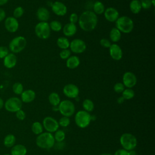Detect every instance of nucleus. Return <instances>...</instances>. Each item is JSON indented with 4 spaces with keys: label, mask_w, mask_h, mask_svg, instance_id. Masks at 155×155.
Masks as SVG:
<instances>
[{
    "label": "nucleus",
    "mask_w": 155,
    "mask_h": 155,
    "mask_svg": "<svg viewBox=\"0 0 155 155\" xmlns=\"http://www.w3.org/2000/svg\"><path fill=\"white\" fill-rule=\"evenodd\" d=\"M43 126L39 122H35L31 125V131L36 135H39L43 132Z\"/></svg>",
    "instance_id": "31"
},
{
    "label": "nucleus",
    "mask_w": 155,
    "mask_h": 155,
    "mask_svg": "<svg viewBox=\"0 0 155 155\" xmlns=\"http://www.w3.org/2000/svg\"><path fill=\"white\" fill-rule=\"evenodd\" d=\"M8 0H0V5H3L5 4Z\"/></svg>",
    "instance_id": "48"
},
{
    "label": "nucleus",
    "mask_w": 155,
    "mask_h": 155,
    "mask_svg": "<svg viewBox=\"0 0 155 155\" xmlns=\"http://www.w3.org/2000/svg\"><path fill=\"white\" fill-rule=\"evenodd\" d=\"M8 54V49L5 46H0V59L4 58Z\"/></svg>",
    "instance_id": "42"
},
{
    "label": "nucleus",
    "mask_w": 155,
    "mask_h": 155,
    "mask_svg": "<svg viewBox=\"0 0 155 155\" xmlns=\"http://www.w3.org/2000/svg\"><path fill=\"white\" fill-rule=\"evenodd\" d=\"M78 20H79V16L76 13H72L69 16V21L70 23L76 24L77 22H78Z\"/></svg>",
    "instance_id": "43"
},
{
    "label": "nucleus",
    "mask_w": 155,
    "mask_h": 155,
    "mask_svg": "<svg viewBox=\"0 0 155 155\" xmlns=\"http://www.w3.org/2000/svg\"><path fill=\"white\" fill-rule=\"evenodd\" d=\"M119 141L122 148L129 151L134 150L137 144V138L129 133H123L120 137Z\"/></svg>",
    "instance_id": "4"
},
{
    "label": "nucleus",
    "mask_w": 155,
    "mask_h": 155,
    "mask_svg": "<svg viewBox=\"0 0 155 155\" xmlns=\"http://www.w3.org/2000/svg\"><path fill=\"white\" fill-rule=\"evenodd\" d=\"M22 106V102L19 98L16 97L8 99L4 104L5 108L9 112H16L21 109Z\"/></svg>",
    "instance_id": "9"
},
{
    "label": "nucleus",
    "mask_w": 155,
    "mask_h": 155,
    "mask_svg": "<svg viewBox=\"0 0 155 155\" xmlns=\"http://www.w3.org/2000/svg\"><path fill=\"white\" fill-rule=\"evenodd\" d=\"M35 32L37 37L42 39H48L51 33L49 24L47 22H39L35 27Z\"/></svg>",
    "instance_id": "8"
},
{
    "label": "nucleus",
    "mask_w": 155,
    "mask_h": 155,
    "mask_svg": "<svg viewBox=\"0 0 155 155\" xmlns=\"http://www.w3.org/2000/svg\"><path fill=\"white\" fill-rule=\"evenodd\" d=\"M4 155H11V154H4Z\"/></svg>",
    "instance_id": "52"
},
{
    "label": "nucleus",
    "mask_w": 155,
    "mask_h": 155,
    "mask_svg": "<svg viewBox=\"0 0 155 155\" xmlns=\"http://www.w3.org/2000/svg\"><path fill=\"white\" fill-rule=\"evenodd\" d=\"M64 35L67 37H71L74 36L77 32V27L74 24L70 22L67 23L62 27Z\"/></svg>",
    "instance_id": "20"
},
{
    "label": "nucleus",
    "mask_w": 155,
    "mask_h": 155,
    "mask_svg": "<svg viewBox=\"0 0 155 155\" xmlns=\"http://www.w3.org/2000/svg\"><path fill=\"white\" fill-rule=\"evenodd\" d=\"M104 15L105 19L110 22H116L119 17V13L117 10L111 7L105 8Z\"/></svg>",
    "instance_id": "17"
},
{
    "label": "nucleus",
    "mask_w": 155,
    "mask_h": 155,
    "mask_svg": "<svg viewBox=\"0 0 155 155\" xmlns=\"http://www.w3.org/2000/svg\"><path fill=\"white\" fill-rule=\"evenodd\" d=\"M16 116L19 120H23L25 118L26 115H25V112L22 110L21 109L16 112Z\"/></svg>",
    "instance_id": "45"
},
{
    "label": "nucleus",
    "mask_w": 155,
    "mask_h": 155,
    "mask_svg": "<svg viewBox=\"0 0 155 155\" xmlns=\"http://www.w3.org/2000/svg\"><path fill=\"white\" fill-rule=\"evenodd\" d=\"M113 155H131V153L129 151H127L124 148H120L116 150Z\"/></svg>",
    "instance_id": "44"
},
{
    "label": "nucleus",
    "mask_w": 155,
    "mask_h": 155,
    "mask_svg": "<svg viewBox=\"0 0 155 155\" xmlns=\"http://www.w3.org/2000/svg\"><path fill=\"white\" fill-rule=\"evenodd\" d=\"M53 136L55 141H57L58 142H61L65 139V134L63 130H58L54 132V134Z\"/></svg>",
    "instance_id": "34"
},
{
    "label": "nucleus",
    "mask_w": 155,
    "mask_h": 155,
    "mask_svg": "<svg viewBox=\"0 0 155 155\" xmlns=\"http://www.w3.org/2000/svg\"><path fill=\"white\" fill-rule=\"evenodd\" d=\"M56 44L62 50L68 49L70 47V41L66 37H59L56 41Z\"/></svg>",
    "instance_id": "27"
},
{
    "label": "nucleus",
    "mask_w": 155,
    "mask_h": 155,
    "mask_svg": "<svg viewBox=\"0 0 155 155\" xmlns=\"http://www.w3.org/2000/svg\"><path fill=\"white\" fill-rule=\"evenodd\" d=\"M5 16H6V14L5 11L2 8H0V22L5 19Z\"/></svg>",
    "instance_id": "46"
},
{
    "label": "nucleus",
    "mask_w": 155,
    "mask_h": 155,
    "mask_svg": "<svg viewBox=\"0 0 155 155\" xmlns=\"http://www.w3.org/2000/svg\"><path fill=\"white\" fill-rule=\"evenodd\" d=\"M48 102L53 107L58 106L60 102L61 101L59 95L56 92L51 93L48 96Z\"/></svg>",
    "instance_id": "28"
},
{
    "label": "nucleus",
    "mask_w": 155,
    "mask_h": 155,
    "mask_svg": "<svg viewBox=\"0 0 155 155\" xmlns=\"http://www.w3.org/2000/svg\"><path fill=\"white\" fill-rule=\"evenodd\" d=\"M151 4H152V6L154 7L155 6V0H151Z\"/></svg>",
    "instance_id": "50"
},
{
    "label": "nucleus",
    "mask_w": 155,
    "mask_h": 155,
    "mask_svg": "<svg viewBox=\"0 0 155 155\" xmlns=\"http://www.w3.org/2000/svg\"><path fill=\"white\" fill-rule=\"evenodd\" d=\"M70 56H71V51L68 48L62 50L59 53L60 58L64 60H67Z\"/></svg>",
    "instance_id": "38"
},
{
    "label": "nucleus",
    "mask_w": 155,
    "mask_h": 155,
    "mask_svg": "<svg viewBox=\"0 0 155 155\" xmlns=\"http://www.w3.org/2000/svg\"><path fill=\"white\" fill-rule=\"evenodd\" d=\"M4 25L8 31L10 33H15L18 30L19 22L15 18L9 16L5 19Z\"/></svg>",
    "instance_id": "16"
},
{
    "label": "nucleus",
    "mask_w": 155,
    "mask_h": 155,
    "mask_svg": "<svg viewBox=\"0 0 155 155\" xmlns=\"http://www.w3.org/2000/svg\"><path fill=\"white\" fill-rule=\"evenodd\" d=\"M36 17L41 22H47L50 19V12L45 7H39L36 11Z\"/></svg>",
    "instance_id": "21"
},
{
    "label": "nucleus",
    "mask_w": 155,
    "mask_h": 155,
    "mask_svg": "<svg viewBox=\"0 0 155 155\" xmlns=\"http://www.w3.org/2000/svg\"><path fill=\"white\" fill-rule=\"evenodd\" d=\"M70 50L71 52L81 54L84 52L87 48L85 42L81 39H74L70 42Z\"/></svg>",
    "instance_id": "11"
},
{
    "label": "nucleus",
    "mask_w": 155,
    "mask_h": 155,
    "mask_svg": "<svg viewBox=\"0 0 155 155\" xmlns=\"http://www.w3.org/2000/svg\"><path fill=\"white\" fill-rule=\"evenodd\" d=\"M125 88V87L122 82H117L113 87L114 91L117 93H122Z\"/></svg>",
    "instance_id": "39"
},
{
    "label": "nucleus",
    "mask_w": 155,
    "mask_h": 155,
    "mask_svg": "<svg viewBox=\"0 0 155 155\" xmlns=\"http://www.w3.org/2000/svg\"><path fill=\"white\" fill-rule=\"evenodd\" d=\"M21 101L24 103H30L33 101L36 97L35 92L31 89H28L23 91L21 94Z\"/></svg>",
    "instance_id": "19"
},
{
    "label": "nucleus",
    "mask_w": 155,
    "mask_h": 155,
    "mask_svg": "<svg viewBox=\"0 0 155 155\" xmlns=\"http://www.w3.org/2000/svg\"><path fill=\"white\" fill-rule=\"evenodd\" d=\"M63 93L68 98L74 99L78 97L79 94V89L75 84H68L64 87Z\"/></svg>",
    "instance_id": "13"
},
{
    "label": "nucleus",
    "mask_w": 155,
    "mask_h": 155,
    "mask_svg": "<svg viewBox=\"0 0 155 155\" xmlns=\"http://www.w3.org/2000/svg\"><path fill=\"white\" fill-rule=\"evenodd\" d=\"M24 13V8L21 6H18L16 7L13 11V17L15 18L16 19L19 18L22 16Z\"/></svg>",
    "instance_id": "36"
},
{
    "label": "nucleus",
    "mask_w": 155,
    "mask_h": 155,
    "mask_svg": "<svg viewBox=\"0 0 155 155\" xmlns=\"http://www.w3.org/2000/svg\"><path fill=\"white\" fill-rule=\"evenodd\" d=\"M137 78L136 75L131 72H125L122 76V84L126 88H131L134 87L137 84Z\"/></svg>",
    "instance_id": "12"
},
{
    "label": "nucleus",
    "mask_w": 155,
    "mask_h": 155,
    "mask_svg": "<svg viewBox=\"0 0 155 155\" xmlns=\"http://www.w3.org/2000/svg\"><path fill=\"white\" fill-rule=\"evenodd\" d=\"M100 155H112V154L110 153H104L101 154Z\"/></svg>",
    "instance_id": "51"
},
{
    "label": "nucleus",
    "mask_w": 155,
    "mask_h": 155,
    "mask_svg": "<svg viewBox=\"0 0 155 155\" xmlns=\"http://www.w3.org/2000/svg\"><path fill=\"white\" fill-rule=\"evenodd\" d=\"M109 53L111 58L115 61H119L122 59L123 52L121 47L117 44H111L109 47Z\"/></svg>",
    "instance_id": "15"
},
{
    "label": "nucleus",
    "mask_w": 155,
    "mask_h": 155,
    "mask_svg": "<svg viewBox=\"0 0 155 155\" xmlns=\"http://www.w3.org/2000/svg\"><path fill=\"white\" fill-rule=\"evenodd\" d=\"M124 101H125L124 98L122 96H120V97H119L117 98V102L119 104H121L124 103Z\"/></svg>",
    "instance_id": "47"
},
{
    "label": "nucleus",
    "mask_w": 155,
    "mask_h": 155,
    "mask_svg": "<svg viewBox=\"0 0 155 155\" xmlns=\"http://www.w3.org/2000/svg\"><path fill=\"white\" fill-rule=\"evenodd\" d=\"M116 27L123 33H130L134 28L133 21L127 16H119L116 20Z\"/></svg>",
    "instance_id": "3"
},
{
    "label": "nucleus",
    "mask_w": 155,
    "mask_h": 155,
    "mask_svg": "<svg viewBox=\"0 0 155 155\" xmlns=\"http://www.w3.org/2000/svg\"><path fill=\"white\" fill-rule=\"evenodd\" d=\"M12 90L16 94H21L24 91V87L21 83L16 82L13 85Z\"/></svg>",
    "instance_id": "35"
},
{
    "label": "nucleus",
    "mask_w": 155,
    "mask_h": 155,
    "mask_svg": "<svg viewBox=\"0 0 155 155\" xmlns=\"http://www.w3.org/2000/svg\"><path fill=\"white\" fill-rule=\"evenodd\" d=\"M55 140L52 133L48 132H42L39 134L36 139L37 146L41 148L48 150L53 147Z\"/></svg>",
    "instance_id": "2"
},
{
    "label": "nucleus",
    "mask_w": 155,
    "mask_h": 155,
    "mask_svg": "<svg viewBox=\"0 0 155 155\" xmlns=\"http://www.w3.org/2000/svg\"><path fill=\"white\" fill-rule=\"evenodd\" d=\"M49 26L51 30H53L55 32L60 31L62 29V24L57 20H54L51 21L49 23Z\"/></svg>",
    "instance_id": "32"
},
{
    "label": "nucleus",
    "mask_w": 155,
    "mask_h": 155,
    "mask_svg": "<svg viewBox=\"0 0 155 155\" xmlns=\"http://www.w3.org/2000/svg\"><path fill=\"white\" fill-rule=\"evenodd\" d=\"M78 24L84 31H91L96 27L97 24V15L91 10H86L79 16Z\"/></svg>",
    "instance_id": "1"
},
{
    "label": "nucleus",
    "mask_w": 155,
    "mask_h": 155,
    "mask_svg": "<svg viewBox=\"0 0 155 155\" xmlns=\"http://www.w3.org/2000/svg\"><path fill=\"white\" fill-rule=\"evenodd\" d=\"M130 9L134 14H138L142 10L140 1L139 0H132L130 3Z\"/></svg>",
    "instance_id": "25"
},
{
    "label": "nucleus",
    "mask_w": 155,
    "mask_h": 155,
    "mask_svg": "<svg viewBox=\"0 0 155 155\" xmlns=\"http://www.w3.org/2000/svg\"><path fill=\"white\" fill-rule=\"evenodd\" d=\"M140 4L142 8L149 9L152 7V4L151 0H140Z\"/></svg>",
    "instance_id": "40"
},
{
    "label": "nucleus",
    "mask_w": 155,
    "mask_h": 155,
    "mask_svg": "<svg viewBox=\"0 0 155 155\" xmlns=\"http://www.w3.org/2000/svg\"><path fill=\"white\" fill-rule=\"evenodd\" d=\"M3 105H4V101H3L2 99L0 98V109H1L2 108Z\"/></svg>",
    "instance_id": "49"
},
{
    "label": "nucleus",
    "mask_w": 155,
    "mask_h": 155,
    "mask_svg": "<svg viewBox=\"0 0 155 155\" xmlns=\"http://www.w3.org/2000/svg\"><path fill=\"white\" fill-rule=\"evenodd\" d=\"M135 93L133 90L131 88H126L122 93V96L124 98L125 100H130L134 97Z\"/></svg>",
    "instance_id": "33"
},
{
    "label": "nucleus",
    "mask_w": 155,
    "mask_h": 155,
    "mask_svg": "<svg viewBox=\"0 0 155 155\" xmlns=\"http://www.w3.org/2000/svg\"><path fill=\"white\" fill-rule=\"evenodd\" d=\"M58 107L59 111L63 116L70 117L75 112V105L74 103L68 99L61 101Z\"/></svg>",
    "instance_id": "7"
},
{
    "label": "nucleus",
    "mask_w": 155,
    "mask_h": 155,
    "mask_svg": "<svg viewBox=\"0 0 155 155\" xmlns=\"http://www.w3.org/2000/svg\"><path fill=\"white\" fill-rule=\"evenodd\" d=\"M100 45L104 47V48H109V47L111 46V41L109 39H107L106 38H102L100 40Z\"/></svg>",
    "instance_id": "41"
},
{
    "label": "nucleus",
    "mask_w": 155,
    "mask_h": 155,
    "mask_svg": "<svg viewBox=\"0 0 155 155\" xmlns=\"http://www.w3.org/2000/svg\"><path fill=\"white\" fill-rule=\"evenodd\" d=\"M82 107L84 110L90 113L94 110V105L93 102L90 99H85L82 102Z\"/></svg>",
    "instance_id": "29"
},
{
    "label": "nucleus",
    "mask_w": 155,
    "mask_h": 155,
    "mask_svg": "<svg viewBox=\"0 0 155 155\" xmlns=\"http://www.w3.org/2000/svg\"><path fill=\"white\" fill-rule=\"evenodd\" d=\"M121 33H122L116 27H114L111 28L109 34V36L110 39V41L114 43H116L119 42L121 39Z\"/></svg>",
    "instance_id": "24"
},
{
    "label": "nucleus",
    "mask_w": 155,
    "mask_h": 155,
    "mask_svg": "<svg viewBox=\"0 0 155 155\" xmlns=\"http://www.w3.org/2000/svg\"><path fill=\"white\" fill-rule=\"evenodd\" d=\"M80 64V59L77 56H70L66 60V66L69 69L76 68Z\"/></svg>",
    "instance_id": "22"
},
{
    "label": "nucleus",
    "mask_w": 155,
    "mask_h": 155,
    "mask_svg": "<svg viewBox=\"0 0 155 155\" xmlns=\"http://www.w3.org/2000/svg\"><path fill=\"white\" fill-rule=\"evenodd\" d=\"M17 63V57L16 56L12 53H8L4 58V65L7 68H13Z\"/></svg>",
    "instance_id": "18"
},
{
    "label": "nucleus",
    "mask_w": 155,
    "mask_h": 155,
    "mask_svg": "<svg viewBox=\"0 0 155 155\" xmlns=\"http://www.w3.org/2000/svg\"><path fill=\"white\" fill-rule=\"evenodd\" d=\"M58 124H59V125L62 127H67L70 124V119L68 117L62 116L59 119L58 121Z\"/></svg>",
    "instance_id": "37"
},
{
    "label": "nucleus",
    "mask_w": 155,
    "mask_h": 155,
    "mask_svg": "<svg viewBox=\"0 0 155 155\" xmlns=\"http://www.w3.org/2000/svg\"><path fill=\"white\" fill-rule=\"evenodd\" d=\"M93 12L97 15H101L103 14L105 8L104 4L99 1H97L94 2L93 5Z\"/></svg>",
    "instance_id": "26"
},
{
    "label": "nucleus",
    "mask_w": 155,
    "mask_h": 155,
    "mask_svg": "<svg viewBox=\"0 0 155 155\" xmlns=\"http://www.w3.org/2000/svg\"><path fill=\"white\" fill-rule=\"evenodd\" d=\"M92 119L91 115L90 113L85 110L78 111L74 116V121L76 125L81 128L87 127Z\"/></svg>",
    "instance_id": "5"
},
{
    "label": "nucleus",
    "mask_w": 155,
    "mask_h": 155,
    "mask_svg": "<svg viewBox=\"0 0 155 155\" xmlns=\"http://www.w3.org/2000/svg\"><path fill=\"white\" fill-rule=\"evenodd\" d=\"M27 45L26 39L22 36H18L11 40L9 43V50L13 53H18L22 51Z\"/></svg>",
    "instance_id": "6"
},
{
    "label": "nucleus",
    "mask_w": 155,
    "mask_h": 155,
    "mask_svg": "<svg viewBox=\"0 0 155 155\" xmlns=\"http://www.w3.org/2000/svg\"><path fill=\"white\" fill-rule=\"evenodd\" d=\"M16 142V137L13 134L7 135L4 139V144L7 147H12Z\"/></svg>",
    "instance_id": "30"
},
{
    "label": "nucleus",
    "mask_w": 155,
    "mask_h": 155,
    "mask_svg": "<svg viewBox=\"0 0 155 155\" xmlns=\"http://www.w3.org/2000/svg\"><path fill=\"white\" fill-rule=\"evenodd\" d=\"M27 152V148L24 145L18 144L12 147L11 155H26Z\"/></svg>",
    "instance_id": "23"
},
{
    "label": "nucleus",
    "mask_w": 155,
    "mask_h": 155,
    "mask_svg": "<svg viewBox=\"0 0 155 155\" xmlns=\"http://www.w3.org/2000/svg\"><path fill=\"white\" fill-rule=\"evenodd\" d=\"M52 12L57 16H63L67 13V6L61 1H54L51 6Z\"/></svg>",
    "instance_id": "14"
},
{
    "label": "nucleus",
    "mask_w": 155,
    "mask_h": 155,
    "mask_svg": "<svg viewBox=\"0 0 155 155\" xmlns=\"http://www.w3.org/2000/svg\"><path fill=\"white\" fill-rule=\"evenodd\" d=\"M43 128L47 132L52 133H54L59 128L58 121L51 116H47L42 120Z\"/></svg>",
    "instance_id": "10"
}]
</instances>
